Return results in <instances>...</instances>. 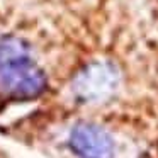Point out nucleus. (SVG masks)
Instances as JSON below:
<instances>
[{"label":"nucleus","instance_id":"obj_1","mask_svg":"<svg viewBox=\"0 0 158 158\" xmlns=\"http://www.w3.org/2000/svg\"><path fill=\"white\" fill-rule=\"evenodd\" d=\"M46 89V77L17 38L0 39V94L9 99H34Z\"/></svg>","mask_w":158,"mask_h":158},{"label":"nucleus","instance_id":"obj_2","mask_svg":"<svg viewBox=\"0 0 158 158\" xmlns=\"http://www.w3.org/2000/svg\"><path fill=\"white\" fill-rule=\"evenodd\" d=\"M117 70L109 63H92L77 75L73 92L85 102H102L117 90Z\"/></svg>","mask_w":158,"mask_h":158},{"label":"nucleus","instance_id":"obj_3","mask_svg":"<svg viewBox=\"0 0 158 158\" xmlns=\"http://www.w3.org/2000/svg\"><path fill=\"white\" fill-rule=\"evenodd\" d=\"M70 146L80 158H114L112 138L95 124H78L73 127Z\"/></svg>","mask_w":158,"mask_h":158}]
</instances>
